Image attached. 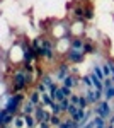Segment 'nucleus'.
Segmentation results:
<instances>
[{
    "label": "nucleus",
    "instance_id": "1",
    "mask_svg": "<svg viewBox=\"0 0 114 128\" xmlns=\"http://www.w3.org/2000/svg\"><path fill=\"white\" fill-rule=\"evenodd\" d=\"M22 101H24V94L22 92H15L14 96H10V94H5V111L10 113V114H17V111L20 109V104H22Z\"/></svg>",
    "mask_w": 114,
    "mask_h": 128
},
{
    "label": "nucleus",
    "instance_id": "2",
    "mask_svg": "<svg viewBox=\"0 0 114 128\" xmlns=\"http://www.w3.org/2000/svg\"><path fill=\"white\" fill-rule=\"evenodd\" d=\"M94 106H95V109H92V111H94V116H101V118H104V120H109L114 114L111 101L101 99V101H97V102H95Z\"/></svg>",
    "mask_w": 114,
    "mask_h": 128
},
{
    "label": "nucleus",
    "instance_id": "3",
    "mask_svg": "<svg viewBox=\"0 0 114 128\" xmlns=\"http://www.w3.org/2000/svg\"><path fill=\"white\" fill-rule=\"evenodd\" d=\"M26 75H27V72L24 70V67H19L14 72V92H22L24 89L27 87Z\"/></svg>",
    "mask_w": 114,
    "mask_h": 128
},
{
    "label": "nucleus",
    "instance_id": "4",
    "mask_svg": "<svg viewBox=\"0 0 114 128\" xmlns=\"http://www.w3.org/2000/svg\"><path fill=\"white\" fill-rule=\"evenodd\" d=\"M65 58H67L68 63H82L84 58H85V53H84V50H73V48H68L67 53H65Z\"/></svg>",
    "mask_w": 114,
    "mask_h": 128
},
{
    "label": "nucleus",
    "instance_id": "5",
    "mask_svg": "<svg viewBox=\"0 0 114 128\" xmlns=\"http://www.w3.org/2000/svg\"><path fill=\"white\" fill-rule=\"evenodd\" d=\"M43 58L48 60V62L55 60V44L48 38H43Z\"/></svg>",
    "mask_w": 114,
    "mask_h": 128
},
{
    "label": "nucleus",
    "instance_id": "6",
    "mask_svg": "<svg viewBox=\"0 0 114 128\" xmlns=\"http://www.w3.org/2000/svg\"><path fill=\"white\" fill-rule=\"evenodd\" d=\"M84 96H85L89 106H94L97 101H101L102 92H99V90H95V89H85V94H84Z\"/></svg>",
    "mask_w": 114,
    "mask_h": 128
},
{
    "label": "nucleus",
    "instance_id": "7",
    "mask_svg": "<svg viewBox=\"0 0 114 128\" xmlns=\"http://www.w3.org/2000/svg\"><path fill=\"white\" fill-rule=\"evenodd\" d=\"M61 86H65V87H68V89H72V90H73V89L78 86V77L73 75V74H68L67 77L61 80Z\"/></svg>",
    "mask_w": 114,
    "mask_h": 128
},
{
    "label": "nucleus",
    "instance_id": "8",
    "mask_svg": "<svg viewBox=\"0 0 114 128\" xmlns=\"http://www.w3.org/2000/svg\"><path fill=\"white\" fill-rule=\"evenodd\" d=\"M34 109H36V106H34L29 99H24L22 104H20V114H22V116H24V114H32Z\"/></svg>",
    "mask_w": 114,
    "mask_h": 128
},
{
    "label": "nucleus",
    "instance_id": "9",
    "mask_svg": "<svg viewBox=\"0 0 114 128\" xmlns=\"http://www.w3.org/2000/svg\"><path fill=\"white\" fill-rule=\"evenodd\" d=\"M68 74H70V67H68V63H61V65L58 67L56 74H55V77H56L58 80H63V79L68 75Z\"/></svg>",
    "mask_w": 114,
    "mask_h": 128
},
{
    "label": "nucleus",
    "instance_id": "10",
    "mask_svg": "<svg viewBox=\"0 0 114 128\" xmlns=\"http://www.w3.org/2000/svg\"><path fill=\"white\" fill-rule=\"evenodd\" d=\"M84 43H85V41L82 40V38L75 36V38H72V40H70V48H73V50H84Z\"/></svg>",
    "mask_w": 114,
    "mask_h": 128
},
{
    "label": "nucleus",
    "instance_id": "11",
    "mask_svg": "<svg viewBox=\"0 0 114 128\" xmlns=\"http://www.w3.org/2000/svg\"><path fill=\"white\" fill-rule=\"evenodd\" d=\"M24 125H26V128H36L38 121L34 118V114H24Z\"/></svg>",
    "mask_w": 114,
    "mask_h": 128
},
{
    "label": "nucleus",
    "instance_id": "12",
    "mask_svg": "<svg viewBox=\"0 0 114 128\" xmlns=\"http://www.w3.org/2000/svg\"><path fill=\"white\" fill-rule=\"evenodd\" d=\"M102 98H104L106 101H113L114 99V86H111V87H104V90H102Z\"/></svg>",
    "mask_w": 114,
    "mask_h": 128
},
{
    "label": "nucleus",
    "instance_id": "13",
    "mask_svg": "<svg viewBox=\"0 0 114 128\" xmlns=\"http://www.w3.org/2000/svg\"><path fill=\"white\" fill-rule=\"evenodd\" d=\"M29 101H31V102H32V104H34V106H38V104H41V94H39L38 90H32V92H31V94H29Z\"/></svg>",
    "mask_w": 114,
    "mask_h": 128
},
{
    "label": "nucleus",
    "instance_id": "14",
    "mask_svg": "<svg viewBox=\"0 0 114 128\" xmlns=\"http://www.w3.org/2000/svg\"><path fill=\"white\" fill-rule=\"evenodd\" d=\"M49 111H51V114H63V111H61V106H60V102H58V101H53V102H51V106H49Z\"/></svg>",
    "mask_w": 114,
    "mask_h": 128
},
{
    "label": "nucleus",
    "instance_id": "15",
    "mask_svg": "<svg viewBox=\"0 0 114 128\" xmlns=\"http://www.w3.org/2000/svg\"><path fill=\"white\" fill-rule=\"evenodd\" d=\"M92 74H94L97 79H101V80L106 77L104 72H102V65H94V67H92Z\"/></svg>",
    "mask_w": 114,
    "mask_h": 128
},
{
    "label": "nucleus",
    "instance_id": "16",
    "mask_svg": "<svg viewBox=\"0 0 114 128\" xmlns=\"http://www.w3.org/2000/svg\"><path fill=\"white\" fill-rule=\"evenodd\" d=\"M51 102H53V99H51V96H49L48 92L41 94V104H43L44 108H49V106H51Z\"/></svg>",
    "mask_w": 114,
    "mask_h": 128
},
{
    "label": "nucleus",
    "instance_id": "17",
    "mask_svg": "<svg viewBox=\"0 0 114 128\" xmlns=\"http://www.w3.org/2000/svg\"><path fill=\"white\" fill-rule=\"evenodd\" d=\"M84 114H85V109H82V108H78V106H77V111L73 113L72 120H73V121H78V123H80V121H82V118H84Z\"/></svg>",
    "mask_w": 114,
    "mask_h": 128
},
{
    "label": "nucleus",
    "instance_id": "18",
    "mask_svg": "<svg viewBox=\"0 0 114 128\" xmlns=\"http://www.w3.org/2000/svg\"><path fill=\"white\" fill-rule=\"evenodd\" d=\"M82 84H84V87H85V89H94V84H92V77H90V74L82 77Z\"/></svg>",
    "mask_w": 114,
    "mask_h": 128
},
{
    "label": "nucleus",
    "instance_id": "19",
    "mask_svg": "<svg viewBox=\"0 0 114 128\" xmlns=\"http://www.w3.org/2000/svg\"><path fill=\"white\" fill-rule=\"evenodd\" d=\"M41 82H43L48 89H51L53 86H55V82H53V77H51V75H43V77H41Z\"/></svg>",
    "mask_w": 114,
    "mask_h": 128
},
{
    "label": "nucleus",
    "instance_id": "20",
    "mask_svg": "<svg viewBox=\"0 0 114 128\" xmlns=\"http://www.w3.org/2000/svg\"><path fill=\"white\" fill-rule=\"evenodd\" d=\"M60 123H61V114H51V118H49V125L55 126V128H58Z\"/></svg>",
    "mask_w": 114,
    "mask_h": 128
},
{
    "label": "nucleus",
    "instance_id": "21",
    "mask_svg": "<svg viewBox=\"0 0 114 128\" xmlns=\"http://www.w3.org/2000/svg\"><path fill=\"white\" fill-rule=\"evenodd\" d=\"M22 126H26L24 125V116L22 114H19V116L15 114L14 116V128H22Z\"/></svg>",
    "mask_w": 114,
    "mask_h": 128
},
{
    "label": "nucleus",
    "instance_id": "22",
    "mask_svg": "<svg viewBox=\"0 0 114 128\" xmlns=\"http://www.w3.org/2000/svg\"><path fill=\"white\" fill-rule=\"evenodd\" d=\"M60 106H61V111H63V113H67L68 111V108H70V106H72V102H70V99H63V101H60Z\"/></svg>",
    "mask_w": 114,
    "mask_h": 128
},
{
    "label": "nucleus",
    "instance_id": "23",
    "mask_svg": "<svg viewBox=\"0 0 114 128\" xmlns=\"http://www.w3.org/2000/svg\"><path fill=\"white\" fill-rule=\"evenodd\" d=\"M12 121H14V114L7 113V114L3 116V120H2V126H5V125H10Z\"/></svg>",
    "mask_w": 114,
    "mask_h": 128
},
{
    "label": "nucleus",
    "instance_id": "24",
    "mask_svg": "<svg viewBox=\"0 0 114 128\" xmlns=\"http://www.w3.org/2000/svg\"><path fill=\"white\" fill-rule=\"evenodd\" d=\"M73 16L77 17V20H84V9H80V7H77L73 10Z\"/></svg>",
    "mask_w": 114,
    "mask_h": 128
},
{
    "label": "nucleus",
    "instance_id": "25",
    "mask_svg": "<svg viewBox=\"0 0 114 128\" xmlns=\"http://www.w3.org/2000/svg\"><path fill=\"white\" fill-rule=\"evenodd\" d=\"M36 90H38L39 94H44V92H48V87L43 84V82H41V80H39L38 84H36Z\"/></svg>",
    "mask_w": 114,
    "mask_h": 128
},
{
    "label": "nucleus",
    "instance_id": "26",
    "mask_svg": "<svg viewBox=\"0 0 114 128\" xmlns=\"http://www.w3.org/2000/svg\"><path fill=\"white\" fill-rule=\"evenodd\" d=\"M78 108H82V109H87V108H89V102H87L85 96H82V94H80V101H78Z\"/></svg>",
    "mask_w": 114,
    "mask_h": 128
},
{
    "label": "nucleus",
    "instance_id": "27",
    "mask_svg": "<svg viewBox=\"0 0 114 128\" xmlns=\"http://www.w3.org/2000/svg\"><path fill=\"white\" fill-rule=\"evenodd\" d=\"M94 51V46H92V43L87 40L85 43H84V53H92Z\"/></svg>",
    "mask_w": 114,
    "mask_h": 128
},
{
    "label": "nucleus",
    "instance_id": "28",
    "mask_svg": "<svg viewBox=\"0 0 114 128\" xmlns=\"http://www.w3.org/2000/svg\"><path fill=\"white\" fill-rule=\"evenodd\" d=\"M70 102H72V104H73V106H78V101H80V94H73V92H72V96H70Z\"/></svg>",
    "mask_w": 114,
    "mask_h": 128
},
{
    "label": "nucleus",
    "instance_id": "29",
    "mask_svg": "<svg viewBox=\"0 0 114 128\" xmlns=\"http://www.w3.org/2000/svg\"><path fill=\"white\" fill-rule=\"evenodd\" d=\"M92 17H94V12H92V9H90V7H87V9L84 10V19L90 20Z\"/></svg>",
    "mask_w": 114,
    "mask_h": 128
},
{
    "label": "nucleus",
    "instance_id": "30",
    "mask_svg": "<svg viewBox=\"0 0 114 128\" xmlns=\"http://www.w3.org/2000/svg\"><path fill=\"white\" fill-rule=\"evenodd\" d=\"M60 89H61V92H63V96H65V98H70V96H72V89L65 87V86H60Z\"/></svg>",
    "mask_w": 114,
    "mask_h": 128
},
{
    "label": "nucleus",
    "instance_id": "31",
    "mask_svg": "<svg viewBox=\"0 0 114 128\" xmlns=\"http://www.w3.org/2000/svg\"><path fill=\"white\" fill-rule=\"evenodd\" d=\"M107 63H109V67H111V79L114 80V62L113 60H106Z\"/></svg>",
    "mask_w": 114,
    "mask_h": 128
},
{
    "label": "nucleus",
    "instance_id": "32",
    "mask_svg": "<svg viewBox=\"0 0 114 128\" xmlns=\"http://www.w3.org/2000/svg\"><path fill=\"white\" fill-rule=\"evenodd\" d=\"M38 126L39 128H51V125H49V123H46V121H39Z\"/></svg>",
    "mask_w": 114,
    "mask_h": 128
},
{
    "label": "nucleus",
    "instance_id": "33",
    "mask_svg": "<svg viewBox=\"0 0 114 128\" xmlns=\"http://www.w3.org/2000/svg\"><path fill=\"white\" fill-rule=\"evenodd\" d=\"M7 114V111H5V108H0V126H2V120H3V116Z\"/></svg>",
    "mask_w": 114,
    "mask_h": 128
},
{
    "label": "nucleus",
    "instance_id": "34",
    "mask_svg": "<svg viewBox=\"0 0 114 128\" xmlns=\"http://www.w3.org/2000/svg\"><path fill=\"white\" fill-rule=\"evenodd\" d=\"M0 128H10V125H5V126H0Z\"/></svg>",
    "mask_w": 114,
    "mask_h": 128
},
{
    "label": "nucleus",
    "instance_id": "35",
    "mask_svg": "<svg viewBox=\"0 0 114 128\" xmlns=\"http://www.w3.org/2000/svg\"><path fill=\"white\" fill-rule=\"evenodd\" d=\"M113 19H114V16H113Z\"/></svg>",
    "mask_w": 114,
    "mask_h": 128
}]
</instances>
